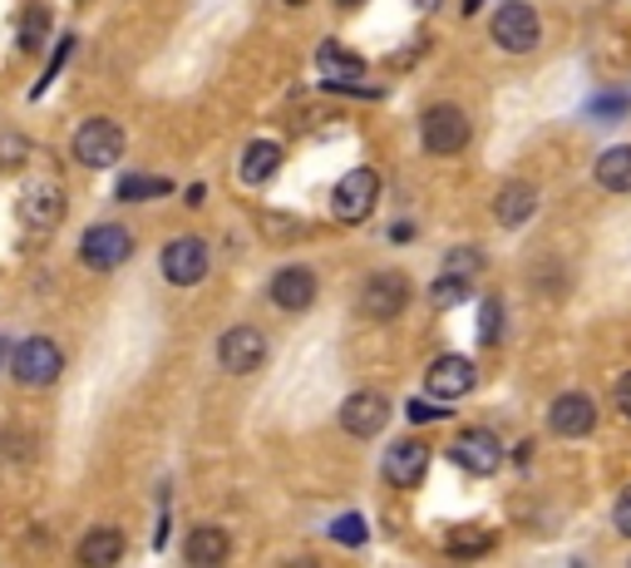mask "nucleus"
<instances>
[{
  "mask_svg": "<svg viewBox=\"0 0 631 568\" xmlns=\"http://www.w3.org/2000/svg\"><path fill=\"white\" fill-rule=\"evenodd\" d=\"M420 139L434 159H454V154L469 149V114L454 110V104H434L420 120Z\"/></svg>",
  "mask_w": 631,
  "mask_h": 568,
  "instance_id": "f257e3e1",
  "label": "nucleus"
},
{
  "mask_svg": "<svg viewBox=\"0 0 631 568\" xmlns=\"http://www.w3.org/2000/svg\"><path fill=\"white\" fill-rule=\"evenodd\" d=\"M59 371H65V351L49 337H30L10 351V376H15L20 386L39 390V386H49V380H59Z\"/></svg>",
  "mask_w": 631,
  "mask_h": 568,
  "instance_id": "f03ea898",
  "label": "nucleus"
},
{
  "mask_svg": "<svg viewBox=\"0 0 631 568\" xmlns=\"http://www.w3.org/2000/svg\"><path fill=\"white\" fill-rule=\"evenodd\" d=\"M538 41H542V21H538V11H532V5L508 0V5H498V11H493V45H503L508 55H528Z\"/></svg>",
  "mask_w": 631,
  "mask_h": 568,
  "instance_id": "7ed1b4c3",
  "label": "nucleus"
},
{
  "mask_svg": "<svg viewBox=\"0 0 631 568\" xmlns=\"http://www.w3.org/2000/svg\"><path fill=\"white\" fill-rule=\"evenodd\" d=\"M15 213L30 232H49L59 218H65V189L55 179H30L15 198Z\"/></svg>",
  "mask_w": 631,
  "mask_h": 568,
  "instance_id": "20e7f679",
  "label": "nucleus"
},
{
  "mask_svg": "<svg viewBox=\"0 0 631 568\" xmlns=\"http://www.w3.org/2000/svg\"><path fill=\"white\" fill-rule=\"evenodd\" d=\"M375 198H380V173L375 169H351L331 193V213L341 223H365L375 213Z\"/></svg>",
  "mask_w": 631,
  "mask_h": 568,
  "instance_id": "39448f33",
  "label": "nucleus"
},
{
  "mask_svg": "<svg viewBox=\"0 0 631 568\" xmlns=\"http://www.w3.org/2000/svg\"><path fill=\"white\" fill-rule=\"evenodd\" d=\"M128 252H134V238H128V228H118V223H94V228L79 238V258H84V268H94V272L124 268Z\"/></svg>",
  "mask_w": 631,
  "mask_h": 568,
  "instance_id": "423d86ee",
  "label": "nucleus"
},
{
  "mask_svg": "<svg viewBox=\"0 0 631 568\" xmlns=\"http://www.w3.org/2000/svg\"><path fill=\"white\" fill-rule=\"evenodd\" d=\"M118 154H124V129L114 120H84L74 129V159L84 169H108L118 163Z\"/></svg>",
  "mask_w": 631,
  "mask_h": 568,
  "instance_id": "0eeeda50",
  "label": "nucleus"
},
{
  "mask_svg": "<svg viewBox=\"0 0 631 568\" xmlns=\"http://www.w3.org/2000/svg\"><path fill=\"white\" fill-rule=\"evenodd\" d=\"M207 242L203 238H173L163 242V252H158V268H163V277L173 282V287H197V282L207 277Z\"/></svg>",
  "mask_w": 631,
  "mask_h": 568,
  "instance_id": "6e6552de",
  "label": "nucleus"
},
{
  "mask_svg": "<svg viewBox=\"0 0 631 568\" xmlns=\"http://www.w3.org/2000/svg\"><path fill=\"white\" fill-rule=\"evenodd\" d=\"M404 302H410V277L404 272H375V277H365L360 311L370 321H394L404 311Z\"/></svg>",
  "mask_w": 631,
  "mask_h": 568,
  "instance_id": "1a4fd4ad",
  "label": "nucleus"
},
{
  "mask_svg": "<svg viewBox=\"0 0 631 568\" xmlns=\"http://www.w3.org/2000/svg\"><path fill=\"white\" fill-rule=\"evenodd\" d=\"M449 455H454V465H463L469 475H493V469L503 465V440L483 425H469L454 435Z\"/></svg>",
  "mask_w": 631,
  "mask_h": 568,
  "instance_id": "9d476101",
  "label": "nucleus"
},
{
  "mask_svg": "<svg viewBox=\"0 0 631 568\" xmlns=\"http://www.w3.org/2000/svg\"><path fill=\"white\" fill-rule=\"evenodd\" d=\"M385 420H390V400L380 396V390H355V396H345L341 406V430L355 440H375L385 430Z\"/></svg>",
  "mask_w": 631,
  "mask_h": 568,
  "instance_id": "9b49d317",
  "label": "nucleus"
},
{
  "mask_svg": "<svg viewBox=\"0 0 631 568\" xmlns=\"http://www.w3.org/2000/svg\"><path fill=\"white\" fill-rule=\"evenodd\" d=\"M266 331L256 327H232L222 341H217V361H222V371H232V376H246V371H256L266 361Z\"/></svg>",
  "mask_w": 631,
  "mask_h": 568,
  "instance_id": "f8f14e48",
  "label": "nucleus"
},
{
  "mask_svg": "<svg viewBox=\"0 0 631 568\" xmlns=\"http://www.w3.org/2000/svg\"><path fill=\"white\" fill-rule=\"evenodd\" d=\"M473 380H479V371H473L469 356H439L429 371H424V390H429L434 400H459V396H469Z\"/></svg>",
  "mask_w": 631,
  "mask_h": 568,
  "instance_id": "ddd939ff",
  "label": "nucleus"
},
{
  "mask_svg": "<svg viewBox=\"0 0 631 568\" xmlns=\"http://www.w3.org/2000/svg\"><path fill=\"white\" fill-rule=\"evenodd\" d=\"M424 469H429V445H424V440L410 435L385 450V479H390L394 489H414L424 479Z\"/></svg>",
  "mask_w": 631,
  "mask_h": 568,
  "instance_id": "4468645a",
  "label": "nucleus"
},
{
  "mask_svg": "<svg viewBox=\"0 0 631 568\" xmlns=\"http://www.w3.org/2000/svg\"><path fill=\"white\" fill-rule=\"evenodd\" d=\"M548 425H552V435H562V440H582L597 425V406H592V396H582V390H567V396L552 400Z\"/></svg>",
  "mask_w": 631,
  "mask_h": 568,
  "instance_id": "2eb2a0df",
  "label": "nucleus"
},
{
  "mask_svg": "<svg viewBox=\"0 0 631 568\" xmlns=\"http://www.w3.org/2000/svg\"><path fill=\"white\" fill-rule=\"evenodd\" d=\"M316 70L325 75V84H331V90H351V94H360V100H370L365 90H355V84H360V75H365V60H360V55H351L345 45L325 41L321 50H316Z\"/></svg>",
  "mask_w": 631,
  "mask_h": 568,
  "instance_id": "dca6fc26",
  "label": "nucleus"
},
{
  "mask_svg": "<svg viewBox=\"0 0 631 568\" xmlns=\"http://www.w3.org/2000/svg\"><path fill=\"white\" fill-rule=\"evenodd\" d=\"M266 292H272V302L282 311H306L316 302V272L311 268H282Z\"/></svg>",
  "mask_w": 631,
  "mask_h": 568,
  "instance_id": "f3484780",
  "label": "nucleus"
},
{
  "mask_svg": "<svg viewBox=\"0 0 631 568\" xmlns=\"http://www.w3.org/2000/svg\"><path fill=\"white\" fill-rule=\"evenodd\" d=\"M532 213H538V189H532V183H508V189L493 198V218H498L503 228H523Z\"/></svg>",
  "mask_w": 631,
  "mask_h": 568,
  "instance_id": "a211bd4d",
  "label": "nucleus"
},
{
  "mask_svg": "<svg viewBox=\"0 0 631 568\" xmlns=\"http://www.w3.org/2000/svg\"><path fill=\"white\" fill-rule=\"evenodd\" d=\"M227 548H232V544H227L222 529H217V524H197L193 534H187V544H183V558L193 568H213V564H222V558H227Z\"/></svg>",
  "mask_w": 631,
  "mask_h": 568,
  "instance_id": "6ab92c4d",
  "label": "nucleus"
},
{
  "mask_svg": "<svg viewBox=\"0 0 631 568\" xmlns=\"http://www.w3.org/2000/svg\"><path fill=\"white\" fill-rule=\"evenodd\" d=\"M118 554H124L118 529H89L84 544H79V564L84 568H108V564H118Z\"/></svg>",
  "mask_w": 631,
  "mask_h": 568,
  "instance_id": "aec40b11",
  "label": "nucleus"
},
{
  "mask_svg": "<svg viewBox=\"0 0 631 568\" xmlns=\"http://www.w3.org/2000/svg\"><path fill=\"white\" fill-rule=\"evenodd\" d=\"M597 183L607 193H631V144H617L597 159Z\"/></svg>",
  "mask_w": 631,
  "mask_h": 568,
  "instance_id": "412c9836",
  "label": "nucleus"
},
{
  "mask_svg": "<svg viewBox=\"0 0 631 568\" xmlns=\"http://www.w3.org/2000/svg\"><path fill=\"white\" fill-rule=\"evenodd\" d=\"M276 169H282V149H276V144H266V139L246 144V154H242V179L246 183H272Z\"/></svg>",
  "mask_w": 631,
  "mask_h": 568,
  "instance_id": "4be33fe9",
  "label": "nucleus"
},
{
  "mask_svg": "<svg viewBox=\"0 0 631 568\" xmlns=\"http://www.w3.org/2000/svg\"><path fill=\"white\" fill-rule=\"evenodd\" d=\"M444 548H449L454 558H479V554H489V548H493V529H483V524H459L449 538H444Z\"/></svg>",
  "mask_w": 631,
  "mask_h": 568,
  "instance_id": "5701e85b",
  "label": "nucleus"
},
{
  "mask_svg": "<svg viewBox=\"0 0 631 568\" xmlns=\"http://www.w3.org/2000/svg\"><path fill=\"white\" fill-rule=\"evenodd\" d=\"M168 193H173V183H168V179H148V173H128V179H118V198H124V203L168 198Z\"/></svg>",
  "mask_w": 631,
  "mask_h": 568,
  "instance_id": "b1692460",
  "label": "nucleus"
},
{
  "mask_svg": "<svg viewBox=\"0 0 631 568\" xmlns=\"http://www.w3.org/2000/svg\"><path fill=\"white\" fill-rule=\"evenodd\" d=\"M463 297H469V277H454V272H444V277L429 287V302H434V307H459Z\"/></svg>",
  "mask_w": 631,
  "mask_h": 568,
  "instance_id": "393cba45",
  "label": "nucleus"
},
{
  "mask_svg": "<svg viewBox=\"0 0 631 568\" xmlns=\"http://www.w3.org/2000/svg\"><path fill=\"white\" fill-rule=\"evenodd\" d=\"M45 31H49L45 5H30V11H25V25H20V50H35V45L45 41Z\"/></svg>",
  "mask_w": 631,
  "mask_h": 568,
  "instance_id": "a878e982",
  "label": "nucleus"
},
{
  "mask_svg": "<svg viewBox=\"0 0 631 568\" xmlns=\"http://www.w3.org/2000/svg\"><path fill=\"white\" fill-rule=\"evenodd\" d=\"M331 538H341V544L360 548V544H365V519H360V514H341V519L331 524Z\"/></svg>",
  "mask_w": 631,
  "mask_h": 568,
  "instance_id": "bb28decb",
  "label": "nucleus"
},
{
  "mask_svg": "<svg viewBox=\"0 0 631 568\" xmlns=\"http://www.w3.org/2000/svg\"><path fill=\"white\" fill-rule=\"evenodd\" d=\"M479 268H483V258L473 248H454L449 258H444V272H454V277H473Z\"/></svg>",
  "mask_w": 631,
  "mask_h": 568,
  "instance_id": "cd10ccee",
  "label": "nucleus"
},
{
  "mask_svg": "<svg viewBox=\"0 0 631 568\" xmlns=\"http://www.w3.org/2000/svg\"><path fill=\"white\" fill-rule=\"evenodd\" d=\"M498 327H503V307H498V302L489 297V302H483V321H479V337H483V341H489V347H493V341L503 337Z\"/></svg>",
  "mask_w": 631,
  "mask_h": 568,
  "instance_id": "c85d7f7f",
  "label": "nucleus"
},
{
  "mask_svg": "<svg viewBox=\"0 0 631 568\" xmlns=\"http://www.w3.org/2000/svg\"><path fill=\"white\" fill-rule=\"evenodd\" d=\"M611 519H617V534L631 538V485L621 489V499H617V509H611Z\"/></svg>",
  "mask_w": 631,
  "mask_h": 568,
  "instance_id": "c756f323",
  "label": "nucleus"
},
{
  "mask_svg": "<svg viewBox=\"0 0 631 568\" xmlns=\"http://www.w3.org/2000/svg\"><path fill=\"white\" fill-rule=\"evenodd\" d=\"M404 416H410V420H439L444 410L429 406V400H410V406H404Z\"/></svg>",
  "mask_w": 631,
  "mask_h": 568,
  "instance_id": "7c9ffc66",
  "label": "nucleus"
},
{
  "mask_svg": "<svg viewBox=\"0 0 631 568\" xmlns=\"http://www.w3.org/2000/svg\"><path fill=\"white\" fill-rule=\"evenodd\" d=\"M617 410H621V416L631 420V371H627V376L617 380Z\"/></svg>",
  "mask_w": 631,
  "mask_h": 568,
  "instance_id": "2f4dec72",
  "label": "nucleus"
},
{
  "mask_svg": "<svg viewBox=\"0 0 631 568\" xmlns=\"http://www.w3.org/2000/svg\"><path fill=\"white\" fill-rule=\"evenodd\" d=\"M414 11H424V15H434V11H439V0H414Z\"/></svg>",
  "mask_w": 631,
  "mask_h": 568,
  "instance_id": "473e14b6",
  "label": "nucleus"
},
{
  "mask_svg": "<svg viewBox=\"0 0 631 568\" xmlns=\"http://www.w3.org/2000/svg\"><path fill=\"white\" fill-rule=\"evenodd\" d=\"M473 11H479V0H463V15H473Z\"/></svg>",
  "mask_w": 631,
  "mask_h": 568,
  "instance_id": "72a5a7b5",
  "label": "nucleus"
},
{
  "mask_svg": "<svg viewBox=\"0 0 631 568\" xmlns=\"http://www.w3.org/2000/svg\"><path fill=\"white\" fill-rule=\"evenodd\" d=\"M335 5H360V0H335Z\"/></svg>",
  "mask_w": 631,
  "mask_h": 568,
  "instance_id": "f704fd0d",
  "label": "nucleus"
},
{
  "mask_svg": "<svg viewBox=\"0 0 631 568\" xmlns=\"http://www.w3.org/2000/svg\"><path fill=\"white\" fill-rule=\"evenodd\" d=\"M286 5H306V0H286Z\"/></svg>",
  "mask_w": 631,
  "mask_h": 568,
  "instance_id": "c9c22d12",
  "label": "nucleus"
}]
</instances>
